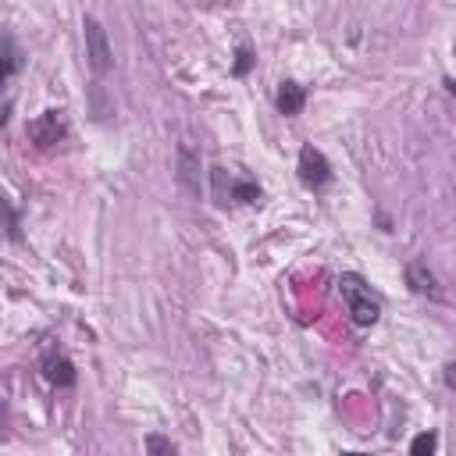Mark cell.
Masks as SVG:
<instances>
[{
    "mask_svg": "<svg viewBox=\"0 0 456 456\" xmlns=\"http://www.w3.org/2000/svg\"><path fill=\"white\" fill-rule=\"evenodd\" d=\"M39 370H43V378H46L53 388H71V385H75V363H71L57 346H46V349H43Z\"/></svg>",
    "mask_w": 456,
    "mask_h": 456,
    "instance_id": "6",
    "label": "cell"
},
{
    "mask_svg": "<svg viewBox=\"0 0 456 456\" xmlns=\"http://www.w3.org/2000/svg\"><path fill=\"white\" fill-rule=\"evenodd\" d=\"M7 420V403H4V395H0V424Z\"/></svg>",
    "mask_w": 456,
    "mask_h": 456,
    "instance_id": "16",
    "label": "cell"
},
{
    "mask_svg": "<svg viewBox=\"0 0 456 456\" xmlns=\"http://www.w3.org/2000/svg\"><path fill=\"white\" fill-rule=\"evenodd\" d=\"M82 39H86V64L96 78H103L110 68H114V50H110V39H107V28L86 14L82 18Z\"/></svg>",
    "mask_w": 456,
    "mask_h": 456,
    "instance_id": "2",
    "label": "cell"
},
{
    "mask_svg": "<svg viewBox=\"0 0 456 456\" xmlns=\"http://www.w3.org/2000/svg\"><path fill=\"white\" fill-rule=\"evenodd\" d=\"M217 203H260V185L249 175H232L228 167H210Z\"/></svg>",
    "mask_w": 456,
    "mask_h": 456,
    "instance_id": "3",
    "label": "cell"
},
{
    "mask_svg": "<svg viewBox=\"0 0 456 456\" xmlns=\"http://www.w3.org/2000/svg\"><path fill=\"white\" fill-rule=\"evenodd\" d=\"M25 135L39 146V150H50V146H57V142H64L68 139V118H64V110H43V114H36L28 125H25Z\"/></svg>",
    "mask_w": 456,
    "mask_h": 456,
    "instance_id": "4",
    "label": "cell"
},
{
    "mask_svg": "<svg viewBox=\"0 0 456 456\" xmlns=\"http://www.w3.org/2000/svg\"><path fill=\"white\" fill-rule=\"evenodd\" d=\"M296 175H299V182L306 185V189H324L328 182H331V164H328V157L317 150V146H303L299 150V160H296Z\"/></svg>",
    "mask_w": 456,
    "mask_h": 456,
    "instance_id": "5",
    "label": "cell"
},
{
    "mask_svg": "<svg viewBox=\"0 0 456 456\" xmlns=\"http://www.w3.org/2000/svg\"><path fill=\"white\" fill-rule=\"evenodd\" d=\"M21 68V57H18V50H14V43L11 39H0V93L7 89V82H11V75Z\"/></svg>",
    "mask_w": 456,
    "mask_h": 456,
    "instance_id": "10",
    "label": "cell"
},
{
    "mask_svg": "<svg viewBox=\"0 0 456 456\" xmlns=\"http://www.w3.org/2000/svg\"><path fill=\"white\" fill-rule=\"evenodd\" d=\"M146 452H175V442L171 438H160V435H150L146 438Z\"/></svg>",
    "mask_w": 456,
    "mask_h": 456,
    "instance_id": "14",
    "label": "cell"
},
{
    "mask_svg": "<svg viewBox=\"0 0 456 456\" xmlns=\"http://www.w3.org/2000/svg\"><path fill=\"white\" fill-rule=\"evenodd\" d=\"M178 182H182L185 192L200 196V153L189 142L178 146Z\"/></svg>",
    "mask_w": 456,
    "mask_h": 456,
    "instance_id": "9",
    "label": "cell"
},
{
    "mask_svg": "<svg viewBox=\"0 0 456 456\" xmlns=\"http://www.w3.org/2000/svg\"><path fill=\"white\" fill-rule=\"evenodd\" d=\"M452 370H456V367H452V363H445V385H449V388L456 385V381H452Z\"/></svg>",
    "mask_w": 456,
    "mask_h": 456,
    "instance_id": "15",
    "label": "cell"
},
{
    "mask_svg": "<svg viewBox=\"0 0 456 456\" xmlns=\"http://www.w3.org/2000/svg\"><path fill=\"white\" fill-rule=\"evenodd\" d=\"M338 292H342V303H346L349 321H353L356 328H370V324H378V317H381V303H378V296L370 292V285H367L356 271H342V274H338Z\"/></svg>",
    "mask_w": 456,
    "mask_h": 456,
    "instance_id": "1",
    "label": "cell"
},
{
    "mask_svg": "<svg viewBox=\"0 0 456 456\" xmlns=\"http://www.w3.org/2000/svg\"><path fill=\"white\" fill-rule=\"evenodd\" d=\"M0 232H7L11 239H18V210L11 207V200L0 192Z\"/></svg>",
    "mask_w": 456,
    "mask_h": 456,
    "instance_id": "11",
    "label": "cell"
},
{
    "mask_svg": "<svg viewBox=\"0 0 456 456\" xmlns=\"http://www.w3.org/2000/svg\"><path fill=\"white\" fill-rule=\"evenodd\" d=\"M406 285H410L417 296L442 299V285H438V278H435V271L428 267V260H424V256H417V260H410V264H406Z\"/></svg>",
    "mask_w": 456,
    "mask_h": 456,
    "instance_id": "7",
    "label": "cell"
},
{
    "mask_svg": "<svg viewBox=\"0 0 456 456\" xmlns=\"http://www.w3.org/2000/svg\"><path fill=\"white\" fill-rule=\"evenodd\" d=\"M274 107H278V114H285V118H296V114L306 107V89H303L299 82H292V78L278 82V93H274Z\"/></svg>",
    "mask_w": 456,
    "mask_h": 456,
    "instance_id": "8",
    "label": "cell"
},
{
    "mask_svg": "<svg viewBox=\"0 0 456 456\" xmlns=\"http://www.w3.org/2000/svg\"><path fill=\"white\" fill-rule=\"evenodd\" d=\"M249 64H253L249 46H239V50H235V64H232V71H235V75H246V71H249Z\"/></svg>",
    "mask_w": 456,
    "mask_h": 456,
    "instance_id": "13",
    "label": "cell"
},
{
    "mask_svg": "<svg viewBox=\"0 0 456 456\" xmlns=\"http://www.w3.org/2000/svg\"><path fill=\"white\" fill-rule=\"evenodd\" d=\"M435 445H438V435H435V431H420V435L410 442V452H413V456H424V452H435Z\"/></svg>",
    "mask_w": 456,
    "mask_h": 456,
    "instance_id": "12",
    "label": "cell"
}]
</instances>
